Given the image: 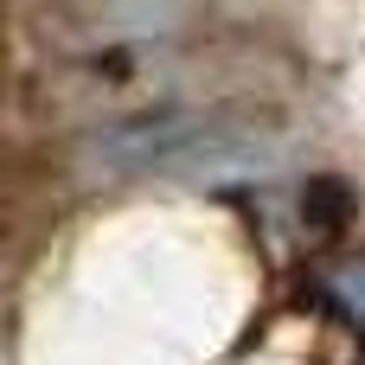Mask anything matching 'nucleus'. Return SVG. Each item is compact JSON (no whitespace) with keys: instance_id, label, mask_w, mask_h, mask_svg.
<instances>
[{"instance_id":"obj_4","label":"nucleus","mask_w":365,"mask_h":365,"mask_svg":"<svg viewBox=\"0 0 365 365\" xmlns=\"http://www.w3.org/2000/svg\"><path fill=\"white\" fill-rule=\"evenodd\" d=\"M321 302L346 321V327H365V250H346L321 269Z\"/></svg>"},{"instance_id":"obj_1","label":"nucleus","mask_w":365,"mask_h":365,"mask_svg":"<svg viewBox=\"0 0 365 365\" xmlns=\"http://www.w3.org/2000/svg\"><path fill=\"white\" fill-rule=\"evenodd\" d=\"M289 77V58L244 38H160V45H122V51H83L64 64H45L26 77V103L51 122H135L167 109H225L257 103Z\"/></svg>"},{"instance_id":"obj_3","label":"nucleus","mask_w":365,"mask_h":365,"mask_svg":"<svg viewBox=\"0 0 365 365\" xmlns=\"http://www.w3.org/2000/svg\"><path fill=\"white\" fill-rule=\"evenodd\" d=\"M212 13H218V0H45L32 19V38L58 58H83V51L186 38Z\"/></svg>"},{"instance_id":"obj_2","label":"nucleus","mask_w":365,"mask_h":365,"mask_svg":"<svg viewBox=\"0 0 365 365\" xmlns=\"http://www.w3.org/2000/svg\"><path fill=\"white\" fill-rule=\"evenodd\" d=\"M295 135L250 103L225 109H167L109 122L83 141V167L109 180H167V186H250L295 167Z\"/></svg>"}]
</instances>
